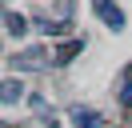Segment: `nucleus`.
<instances>
[{
    "mask_svg": "<svg viewBox=\"0 0 132 128\" xmlns=\"http://www.w3.org/2000/svg\"><path fill=\"white\" fill-rule=\"evenodd\" d=\"M52 60V52L44 44H32V48H24V52H16V72H36V68H44V64Z\"/></svg>",
    "mask_w": 132,
    "mask_h": 128,
    "instance_id": "f257e3e1",
    "label": "nucleus"
},
{
    "mask_svg": "<svg viewBox=\"0 0 132 128\" xmlns=\"http://www.w3.org/2000/svg\"><path fill=\"white\" fill-rule=\"evenodd\" d=\"M92 8H96V16H100V20H104L112 32H120V28H124V12L112 4V0H92Z\"/></svg>",
    "mask_w": 132,
    "mask_h": 128,
    "instance_id": "f03ea898",
    "label": "nucleus"
},
{
    "mask_svg": "<svg viewBox=\"0 0 132 128\" xmlns=\"http://www.w3.org/2000/svg\"><path fill=\"white\" fill-rule=\"evenodd\" d=\"M24 96V84L20 80H0V104H16Z\"/></svg>",
    "mask_w": 132,
    "mask_h": 128,
    "instance_id": "7ed1b4c3",
    "label": "nucleus"
},
{
    "mask_svg": "<svg viewBox=\"0 0 132 128\" xmlns=\"http://www.w3.org/2000/svg\"><path fill=\"white\" fill-rule=\"evenodd\" d=\"M80 48H84V40H68V44H60V48H56V56H52V64H60V68H64V64L72 60L76 52H80Z\"/></svg>",
    "mask_w": 132,
    "mask_h": 128,
    "instance_id": "20e7f679",
    "label": "nucleus"
},
{
    "mask_svg": "<svg viewBox=\"0 0 132 128\" xmlns=\"http://www.w3.org/2000/svg\"><path fill=\"white\" fill-rule=\"evenodd\" d=\"M72 124L76 128H100V116L92 108H72Z\"/></svg>",
    "mask_w": 132,
    "mask_h": 128,
    "instance_id": "39448f33",
    "label": "nucleus"
},
{
    "mask_svg": "<svg viewBox=\"0 0 132 128\" xmlns=\"http://www.w3.org/2000/svg\"><path fill=\"white\" fill-rule=\"evenodd\" d=\"M4 28H8L12 36H24V32H28V20L16 16V12H4Z\"/></svg>",
    "mask_w": 132,
    "mask_h": 128,
    "instance_id": "423d86ee",
    "label": "nucleus"
},
{
    "mask_svg": "<svg viewBox=\"0 0 132 128\" xmlns=\"http://www.w3.org/2000/svg\"><path fill=\"white\" fill-rule=\"evenodd\" d=\"M124 84L132 88V64H124Z\"/></svg>",
    "mask_w": 132,
    "mask_h": 128,
    "instance_id": "0eeeda50",
    "label": "nucleus"
},
{
    "mask_svg": "<svg viewBox=\"0 0 132 128\" xmlns=\"http://www.w3.org/2000/svg\"><path fill=\"white\" fill-rule=\"evenodd\" d=\"M0 56H4V48H0Z\"/></svg>",
    "mask_w": 132,
    "mask_h": 128,
    "instance_id": "6e6552de",
    "label": "nucleus"
},
{
    "mask_svg": "<svg viewBox=\"0 0 132 128\" xmlns=\"http://www.w3.org/2000/svg\"><path fill=\"white\" fill-rule=\"evenodd\" d=\"M0 128H8V124H0Z\"/></svg>",
    "mask_w": 132,
    "mask_h": 128,
    "instance_id": "1a4fd4ad",
    "label": "nucleus"
}]
</instances>
